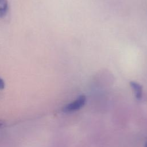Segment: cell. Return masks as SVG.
<instances>
[{
  "instance_id": "6da1fadb",
  "label": "cell",
  "mask_w": 147,
  "mask_h": 147,
  "mask_svg": "<svg viewBox=\"0 0 147 147\" xmlns=\"http://www.w3.org/2000/svg\"><path fill=\"white\" fill-rule=\"evenodd\" d=\"M86 102V97L84 95L79 96L73 102L65 105L62 109L64 113H71L80 109L84 106Z\"/></svg>"
},
{
  "instance_id": "7a4b0ae2",
  "label": "cell",
  "mask_w": 147,
  "mask_h": 147,
  "mask_svg": "<svg viewBox=\"0 0 147 147\" xmlns=\"http://www.w3.org/2000/svg\"><path fill=\"white\" fill-rule=\"evenodd\" d=\"M130 86L133 89L135 97L138 100L141 99L142 97V94H143L142 86L139 83H138L137 82H133V81H131L130 82Z\"/></svg>"
},
{
  "instance_id": "3957f363",
  "label": "cell",
  "mask_w": 147,
  "mask_h": 147,
  "mask_svg": "<svg viewBox=\"0 0 147 147\" xmlns=\"http://www.w3.org/2000/svg\"><path fill=\"white\" fill-rule=\"evenodd\" d=\"M8 11V2L7 0H0V17L6 15Z\"/></svg>"
},
{
  "instance_id": "277c9868",
  "label": "cell",
  "mask_w": 147,
  "mask_h": 147,
  "mask_svg": "<svg viewBox=\"0 0 147 147\" xmlns=\"http://www.w3.org/2000/svg\"><path fill=\"white\" fill-rule=\"evenodd\" d=\"M4 87H5V82L3 80V79L0 78V90L3 89Z\"/></svg>"
},
{
  "instance_id": "5b68a950",
  "label": "cell",
  "mask_w": 147,
  "mask_h": 147,
  "mask_svg": "<svg viewBox=\"0 0 147 147\" xmlns=\"http://www.w3.org/2000/svg\"><path fill=\"white\" fill-rule=\"evenodd\" d=\"M3 122H2L1 120H0V127H1V126H3Z\"/></svg>"
},
{
  "instance_id": "8992f818",
  "label": "cell",
  "mask_w": 147,
  "mask_h": 147,
  "mask_svg": "<svg viewBox=\"0 0 147 147\" xmlns=\"http://www.w3.org/2000/svg\"><path fill=\"white\" fill-rule=\"evenodd\" d=\"M145 147H147V142L146 143V144H145Z\"/></svg>"
}]
</instances>
